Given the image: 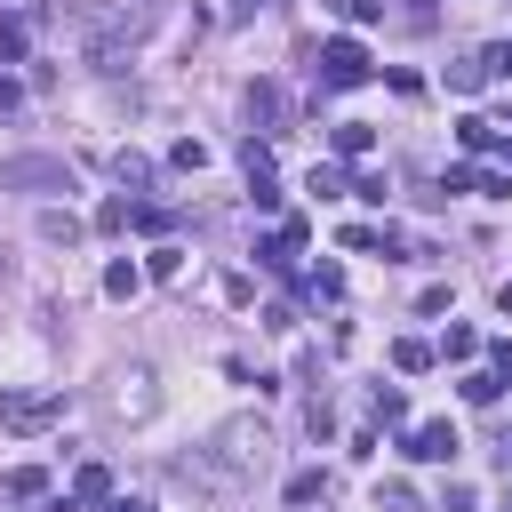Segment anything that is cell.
I'll return each instance as SVG.
<instances>
[{"label": "cell", "mask_w": 512, "mask_h": 512, "mask_svg": "<svg viewBox=\"0 0 512 512\" xmlns=\"http://www.w3.org/2000/svg\"><path fill=\"white\" fill-rule=\"evenodd\" d=\"M272 464V432L264 424H224L216 432V456H200V464H184V472H200V480H248V472H264Z\"/></svg>", "instance_id": "6da1fadb"}, {"label": "cell", "mask_w": 512, "mask_h": 512, "mask_svg": "<svg viewBox=\"0 0 512 512\" xmlns=\"http://www.w3.org/2000/svg\"><path fill=\"white\" fill-rule=\"evenodd\" d=\"M64 416V384H24V392H0V432H48Z\"/></svg>", "instance_id": "7a4b0ae2"}, {"label": "cell", "mask_w": 512, "mask_h": 512, "mask_svg": "<svg viewBox=\"0 0 512 512\" xmlns=\"http://www.w3.org/2000/svg\"><path fill=\"white\" fill-rule=\"evenodd\" d=\"M0 192H72V168L56 152H16L0 160Z\"/></svg>", "instance_id": "3957f363"}, {"label": "cell", "mask_w": 512, "mask_h": 512, "mask_svg": "<svg viewBox=\"0 0 512 512\" xmlns=\"http://www.w3.org/2000/svg\"><path fill=\"white\" fill-rule=\"evenodd\" d=\"M312 72H320V88H360L368 80V48L352 32H336V40H320V64Z\"/></svg>", "instance_id": "277c9868"}, {"label": "cell", "mask_w": 512, "mask_h": 512, "mask_svg": "<svg viewBox=\"0 0 512 512\" xmlns=\"http://www.w3.org/2000/svg\"><path fill=\"white\" fill-rule=\"evenodd\" d=\"M400 448H408L416 464H448L464 440H456V424H448V416H424V424H408V440H400Z\"/></svg>", "instance_id": "5b68a950"}, {"label": "cell", "mask_w": 512, "mask_h": 512, "mask_svg": "<svg viewBox=\"0 0 512 512\" xmlns=\"http://www.w3.org/2000/svg\"><path fill=\"white\" fill-rule=\"evenodd\" d=\"M296 248H304V224L288 216V224H280V232H272V240L256 248V264H272V272H288V264H296Z\"/></svg>", "instance_id": "8992f818"}, {"label": "cell", "mask_w": 512, "mask_h": 512, "mask_svg": "<svg viewBox=\"0 0 512 512\" xmlns=\"http://www.w3.org/2000/svg\"><path fill=\"white\" fill-rule=\"evenodd\" d=\"M112 408H120V416H152V376H144V368H128V376H120V400H112Z\"/></svg>", "instance_id": "52a82bcc"}, {"label": "cell", "mask_w": 512, "mask_h": 512, "mask_svg": "<svg viewBox=\"0 0 512 512\" xmlns=\"http://www.w3.org/2000/svg\"><path fill=\"white\" fill-rule=\"evenodd\" d=\"M488 72H496V56H464V64H448V88H488Z\"/></svg>", "instance_id": "ba28073f"}, {"label": "cell", "mask_w": 512, "mask_h": 512, "mask_svg": "<svg viewBox=\"0 0 512 512\" xmlns=\"http://www.w3.org/2000/svg\"><path fill=\"white\" fill-rule=\"evenodd\" d=\"M8 496H16V504H40V496H48V472H40V464H16V472H8Z\"/></svg>", "instance_id": "9c48e42d"}, {"label": "cell", "mask_w": 512, "mask_h": 512, "mask_svg": "<svg viewBox=\"0 0 512 512\" xmlns=\"http://www.w3.org/2000/svg\"><path fill=\"white\" fill-rule=\"evenodd\" d=\"M72 496H80V504H104V496H112V472H104V464H80V472H72Z\"/></svg>", "instance_id": "30bf717a"}, {"label": "cell", "mask_w": 512, "mask_h": 512, "mask_svg": "<svg viewBox=\"0 0 512 512\" xmlns=\"http://www.w3.org/2000/svg\"><path fill=\"white\" fill-rule=\"evenodd\" d=\"M368 144H376V128H368V120H336V152H344V160H360Z\"/></svg>", "instance_id": "8fae6325"}, {"label": "cell", "mask_w": 512, "mask_h": 512, "mask_svg": "<svg viewBox=\"0 0 512 512\" xmlns=\"http://www.w3.org/2000/svg\"><path fill=\"white\" fill-rule=\"evenodd\" d=\"M392 368H400V376L432 368V344H424V336H400V344H392Z\"/></svg>", "instance_id": "7c38bea8"}, {"label": "cell", "mask_w": 512, "mask_h": 512, "mask_svg": "<svg viewBox=\"0 0 512 512\" xmlns=\"http://www.w3.org/2000/svg\"><path fill=\"white\" fill-rule=\"evenodd\" d=\"M24 48H32L24 16H0V64H24Z\"/></svg>", "instance_id": "4fadbf2b"}, {"label": "cell", "mask_w": 512, "mask_h": 512, "mask_svg": "<svg viewBox=\"0 0 512 512\" xmlns=\"http://www.w3.org/2000/svg\"><path fill=\"white\" fill-rule=\"evenodd\" d=\"M248 120H264V128L280 120V88H272V80H256V88H248Z\"/></svg>", "instance_id": "5bb4252c"}, {"label": "cell", "mask_w": 512, "mask_h": 512, "mask_svg": "<svg viewBox=\"0 0 512 512\" xmlns=\"http://www.w3.org/2000/svg\"><path fill=\"white\" fill-rule=\"evenodd\" d=\"M496 392H504V376H496V368H472V376H464V400H472V408H488Z\"/></svg>", "instance_id": "9a60e30c"}, {"label": "cell", "mask_w": 512, "mask_h": 512, "mask_svg": "<svg viewBox=\"0 0 512 512\" xmlns=\"http://www.w3.org/2000/svg\"><path fill=\"white\" fill-rule=\"evenodd\" d=\"M368 408H376V424H408V400H400V384H376V400H368Z\"/></svg>", "instance_id": "2e32d148"}, {"label": "cell", "mask_w": 512, "mask_h": 512, "mask_svg": "<svg viewBox=\"0 0 512 512\" xmlns=\"http://www.w3.org/2000/svg\"><path fill=\"white\" fill-rule=\"evenodd\" d=\"M320 496H328V472H296V480H288V504H296V512L320 504Z\"/></svg>", "instance_id": "e0dca14e"}, {"label": "cell", "mask_w": 512, "mask_h": 512, "mask_svg": "<svg viewBox=\"0 0 512 512\" xmlns=\"http://www.w3.org/2000/svg\"><path fill=\"white\" fill-rule=\"evenodd\" d=\"M456 144H464V152H496V120H464Z\"/></svg>", "instance_id": "ac0fdd59"}, {"label": "cell", "mask_w": 512, "mask_h": 512, "mask_svg": "<svg viewBox=\"0 0 512 512\" xmlns=\"http://www.w3.org/2000/svg\"><path fill=\"white\" fill-rule=\"evenodd\" d=\"M112 176H120V184H152V160H144V152H112Z\"/></svg>", "instance_id": "d6986e66"}, {"label": "cell", "mask_w": 512, "mask_h": 512, "mask_svg": "<svg viewBox=\"0 0 512 512\" xmlns=\"http://www.w3.org/2000/svg\"><path fill=\"white\" fill-rule=\"evenodd\" d=\"M176 272H184V248H152L144 256V280H176Z\"/></svg>", "instance_id": "ffe728a7"}, {"label": "cell", "mask_w": 512, "mask_h": 512, "mask_svg": "<svg viewBox=\"0 0 512 512\" xmlns=\"http://www.w3.org/2000/svg\"><path fill=\"white\" fill-rule=\"evenodd\" d=\"M136 288H144L136 264H104V296H136Z\"/></svg>", "instance_id": "44dd1931"}, {"label": "cell", "mask_w": 512, "mask_h": 512, "mask_svg": "<svg viewBox=\"0 0 512 512\" xmlns=\"http://www.w3.org/2000/svg\"><path fill=\"white\" fill-rule=\"evenodd\" d=\"M304 296H328V304H336V296H344V272H336V264H320V272H304Z\"/></svg>", "instance_id": "7402d4cb"}, {"label": "cell", "mask_w": 512, "mask_h": 512, "mask_svg": "<svg viewBox=\"0 0 512 512\" xmlns=\"http://www.w3.org/2000/svg\"><path fill=\"white\" fill-rule=\"evenodd\" d=\"M376 512H416V488H408V480H384V488H376Z\"/></svg>", "instance_id": "603a6c76"}, {"label": "cell", "mask_w": 512, "mask_h": 512, "mask_svg": "<svg viewBox=\"0 0 512 512\" xmlns=\"http://www.w3.org/2000/svg\"><path fill=\"white\" fill-rule=\"evenodd\" d=\"M312 192H320V200H336V192H352V184H344V168H328V160H312Z\"/></svg>", "instance_id": "cb8c5ba5"}, {"label": "cell", "mask_w": 512, "mask_h": 512, "mask_svg": "<svg viewBox=\"0 0 512 512\" xmlns=\"http://www.w3.org/2000/svg\"><path fill=\"white\" fill-rule=\"evenodd\" d=\"M40 232H48V240H80V216H72V208H48Z\"/></svg>", "instance_id": "d4e9b609"}, {"label": "cell", "mask_w": 512, "mask_h": 512, "mask_svg": "<svg viewBox=\"0 0 512 512\" xmlns=\"http://www.w3.org/2000/svg\"><path fill=\"white\" fill-rule=\"evenodd\" d=\"M168 160H176V168H192V176H200V168H208V144H200V136H184V144H176V152H168Z\"/></svg>", "instance_id": "484cf974"}, {"label": "cell", "mask_w": 512, "mask_h": 512, "mask_svg": "<svg viewBox=\"0 0 512 512\" xmlns=\"http://www.w3.org/2000/svg\"><path fill=\"white\" fill-rule=\"evenodd\" d=\"M128 216H136V208H128V200H120V192H112V200H104V208H96V232H120V224H128Z\"/></svg>", "instance_id": "4316f807"}, {"label": "cell", "mask_w": 512, "mask_h": 512, "mask_svg": "<svg viewBox=\"0 0 512 512\" xmlns=\"http://www.w3.org/2000/svg\"><path fill=\"white\" fill-rule=\"evenodd\" d=\"M336 16H344V24H376V16H384V0H336Z\"/></svg>", "instance_id": "83f0119b"}, {"label": "cell", "mask_w": 512, "mask_h": 512, "mask_svg": "<svg viewBox=\"0 0 512 512\" xmlns=\"http://www.w3.org/2000/svg\"><path fill=\"white\" fill-rule=\"evenodd\" d=\"M440 352H448V360H472V352H480V336H472V328H448V344H440Z\"/></svg>", "instance_id": "f1b7e54d"}, {"label": "cell", "mask_w": 512, "mask_h": 512, "mask_svg": "<svg viewBox=\"0 0 512 512\" xmlns=\"http://www.w3.org/2000/svg\"><path fill=\"white\" fill-rule=\"evenodd\" d=\"M256 8H272V0H224V16H232V24H248Z\"/></svg>", "instance_id": "f546056e"}, {"label": "cell", "mask_w": 512, "mask_h": 512, "mask_svg": "<svg viewBox=\"0 0 512 512\" xmlns=\"http://www.w3.org/2000/svg\"><path fill=\"white\" fill-rule=\"evenodd\" d=\"M488 352H496V376H512V336H496Z\"/></svg>", "instance_id": "4dcf8cb0"}, {"label": "cell", "mask_w": 512, "mask_h": 512, "mask_svg": "<svg viewBox=\"0 0 512 512\" xmlns=\"http://www.w3.org/2000/svg\"><path fill=\"white\" fill-rule=\"evenodd\" d=\"M16 104H24V88H16V80H0V112H16Z\"/></svg>", "instance_id": "1f68e13d"}, {"label": "cell", "mask_w": 512, "mask_h": 512, "mask_svg": "<svg viewBox=\"0 0 512 512\" xmlns=\"http://www.w3.org/2000/svg\"><path fill=\"white\" fill-rule=\"evenodd\" d=\"M40 512H80V496H48V504H40Z\"/></svg>", "instance_id": "d6a6232c"}, {"label": "cell", "mask_w": 512, "mask_h": 512, "mask_svg": "<svg viewBox=\"0 0 512 512\" xmlns=\"http://www.w3.org/2000/svg\"><path fill=\"white\" fill-rule=\"evenodd\" d=\"M96 512H144V504H128V496H104V504H96Z\"/></svg>", "instance_id": "836d02e7"}, {"label": "cell", "mask_w": 512, "mask_h": 512, "mask_svg": "<svg viewBox=\"0 0 512 512\" xmlns=\"http://www.w3.org/2000/svg\"><path fill=\"white\" fill-rule=\"evenodd\" d=\"M488 56H496V72H512V40H504V48H488Z\"/></svg>", "instance_id": "e575fe53"}, {"label": "cell", "mask_w": 512, "mask_h": 512, "mask_svg": "<svg viewBox=\"0 0 512 512\" xmlns=\"http://www.w3.org/2000/svg\"><path fill=\"white\" fill-rule=\"evenodd\" d=\"M496 304H504V312H512V280H504V288H496Z\"/></svg>", "instance_id": "d590c367"}]
</instances>
